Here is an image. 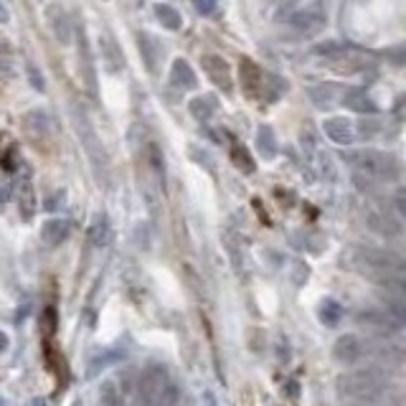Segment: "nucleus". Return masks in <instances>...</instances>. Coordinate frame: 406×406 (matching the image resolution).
Returning a JSON list of instances; mask_svg holds the SVG:
<instances>
[{
  "mask_svg": "<svg viewBox=\"0 0 406 406\" xmlns=\"http://www.w3.org/2000/svg\"><path fill=\"white\" fill-rule=\"evenodd\" d=\"M336 391L343 401L351 404H376V398H381L386 391V378L376 368L345 371L336 378Z\"/></svg>",
  "mask_w": 406,
  "mask_h": 406,
  "instance_id": "nucleus-1",
  "label": "nucleus"
},
{
  "mask_svg": "<svg viewBox=\"0 0 406 406\" xmlns=\"http://www.w3.org/2000/svg\"><path fill=\"white\" fill-rule=\"evenodd\" d=\"M140 391L145 406H178L180 404V389L171 371L160 363H153L142 371L140 376Z\"/></svg>",
  "mask_w": 406,
  "mask_h": 406,
  "instance_id": "nucleus-2",
  "label": "nucleus"
},
{
  "mask_svg": "<svg viewBox=\"0 0 406 406\" xmlns=\"http://www.w3.org/2000/svg\"><path fill=\"white\" fill-rule=\"evenodd\" d=\"M356 262H358V267L363 272H368L376 280H381V284L406 274V259L389 249L360 246V249H356Z\"/></svg>",
  "mask_w": 406,
  "mask_h": 406,
  "instance_id": "nucleus-3",
  "label": "nucleus"
},
{
  "mask_svg": "<svg viewBox=\"0 0 406 406\" xmlns=\"http://www.w3.org/2000/svg\"><path fill=\"white\" fill-rule=\"evenodd\" d=\"M345 160H348V163H351L358 173L368 175V178H381V180L396 178V163H394V157L386 155V153H376V150H358V153L345 155Z\"/></svg>",
  "mask_w": 406,
  "mask_h": 406,
  "instance_id": "nucleus-4",
  "label": "nucleus"
},
{
  "mask_svg": "<svg viewBox=\"0 0 406 406\" xmlns=\"http://www.w3.org/2000/svg\"><path fill=\"white\" fill-rule=\"evenodd\" d=\"M74 125H77V133L79 137H81V142H84L86 153H89V157L94 160V165H107V157H104V150H102V142L99 137H97V133L92 130V125H89V119H86L84 112L74 110Z\"/></svg>",
  "mask_w": 406,
  "mask_h": 406,
  "instance_id": "nucleus-5",
  "label": "nucleus"
},
{
  "mask_svg": "<svg viewBox=\"0 0 406 406\" xmlns=\"http://www.w3.org/2000/svg\"><path fill=\"white\" fill-rule=\"evenodd\" d=\"M356 322L374 330V333H381V336H391L401 328L396 318L391 315V310H363V313L356 315Z\"/></svg>",
  "mask_w": 406,
  "mask_h": 406,
  "instance_id": "nucleus-6",
  "label": "nucleus"
},
{
  "mask_svg": "<svg viewBox=\"0 0 406 406\" xmlns=\"http://www.w3.org/2000/svg\"><path fill=\"white\" fill-rule=\"evenodd\" d=\"M366 356V343L360 340L358 336H353V333H345L336 340L333 345V358L338 363H343V366H353L356 360H360Z\"/></svg>",
  "mask_w": 406,
  "mask_h": 406,
  "instance_id": "nucleus-7",
  "label": "nucleus"
},
{
  "mask_svg": "<svg viewBox=\"0 0 406 406\" xmlns=\"http://www.w3.org/2000/svg\"><path fill=\"white\" fill-rule=\"evenodd\" d=\"M201 66L203 71H206V77L211 79L213 84L219 86V89H224V92H231L234 89V79H231V69H229V64L221 59V56L216 54H206L201 59Z\"/></svg>",
  "mask_w": 406,
  "mask_h": 406,
  "instance_id": "nucleus-8",
  "label": "nucleus"
},
{
  "mask_svg": "<svg viewBox=\"0 0 406 406\" xmlns=\"http://www.w3.org/2000/svg\"><path fill=\"white\" fill-rule=\"evenodd\" d=\"M46 21H48L51 33H54V39L59 41L61 46L71 44V21H69V16H66V10H64L59 3H51L46 8Z\"/></svg>",
  "mask_w": 406,
  "mask_h": 406,
  "instance_id": "nucleus-9",
  "label": "nucleus"
},
{
  "mask_svg": "<svg viewBox=\"0 0 406 406\" xmlns=\"http://www.w3.org/2000/svg\"><path fill=\"white\" fill-rule=\"evenodd\" d=\"M366 221L368 226L383 236H398V231H401V224L386 209H381V206H371L366 211Z\"/></svg>",
  "mask_w": 406,
  "mask_h": 406,
  "instance_id": "nucleus-10",
  "label": "nucleus"
},
{
  "mask_svg": "<svg viewBox=\"0 0 406 406\" xmlns=\"http://www.w3.org/2000/svg\"><path fill=\"white\" fill-rule=\"evenodd\" d=\"M322 130L336 145H353L356 140V125L345 117H328L322 122Z\"/></svg>",
  "mask_w": 406,
  "mask_h": 406,
  "instance_id": "nucleus-11",
  "label": "nucleus"
},
{
  "mask_svg": "<svg viewBox=\"0 0 406 406\" xmlns=\"http://www.w3.org/2000/svg\"><path fill=\"white\" fill-rule=\"evenodd\" d=\"M171 84L180 92H191L198 86V79H195L193 66L186 61V59H175L171 66Z\"/></svg>",
  "mask_w": 406,
  "mask_h": 406,
  "instance_id": "nucleus-12",
  "label": "nucleus"
},
{
  "mask_svg": "<svg viewBox=\"0 0 406 406\" xmlns=\"http://www.w3.org/2000/svg\"><path fill=\"white\" fill-rule=\"evenodd\" d=\"M137 46H140V54L148 64V69L155 74L157 71V61L165 56V46L155 36H150V33H137Z\"/></svg>",
  "mask_w": 406,
  "mask_h": 406,
  "instance_id": "nucleus-13",
  "label": "nucleus"
},
{
  "mask_svg": "<svg viewBox=\"0 0 406 406\" xmlns=\"http://www.w3.org/2000/svg\"><path fill=\"white\" fill-rule=\"evenodd\" d=\"M71 234V221L69 219H51L41 226V239L46 246H59L69 239Z\"/></svg>",
  "mask_w": 406,
  "mask_h": 406,
  "instance_id": "nucleus-14",
  "label": "nucleus"
},
{
  "mask_svg": "<svg viewBox=\"0 0 406 406\" xmlns=\"http://www.w3.org/2000/svg\"><path fill=\"white\" fill-rule=\"evenodd\" d=\"M99 48H102V61H104V69L110 74H117V71L125 69V56L117 48V44L110 39V36H102L99 39Z\"/></svg>",
  "mask_w": 406,
  "mask_h": 406,
  "instance_id": "nucleus-15",
  "label": "nucleus"
},
{
  "mask_svg": "<svg viewBox=\"0 0 406 406\" xmlns=\"http://www.w3.org/2000/svg\"><path fill=\"white\" fill-rule=\"evenodd\" d=\"M343 104L348 110L358 112V115H376V112H378L376 102L371 99L363 89H348V92L343 94Z\"/></svg>",
  "mask_w": 406,
  "mask_h": 406,
  "instance_id": "nucleus-16",
  "label": "nucleus"
},
{
  "mask_svg": "<svg viewBox=\"0 0 406 406\" xmlns=\"http://www.w3.org/2000/svg\"><path fill=\"white\" fill-rule=\"evenodd\" d=\"M188 110H191V115H193L198 122H209V119L216 115V110H219V102H216L213 94H201V97H195V99L188 102Z\"/></svg>",
  "mask_w": 406,
  "mask_h": 406,
  "instance_id": "nucleus-17",
  "label": "nucleus"
},
{
  "mask_svg": "<svg viewBox=\"0 0 406 406\" xmlns=\"http://www.w3.org/2000/svg\"><path fill=\"white\" fill-rule=\"evenodd\" d=\"M242 84L251 97L259 94V89H264V74L251 59H242Z\"/></svg>",
  "mask_w": 406,
  "mask_h": 406,
  "instance_id": "nucleus-18",
  "label": "nucleus"
},
{
  "mask_svg": "<svg viewBox=\"0 0 406 406\" xmlns=\"http://www.w3.org/2000/svg\"><path fill=\"white\" fill-rule=\"evenodd\" d=\"M322 13L320 10H297L295 16L289 18V23L295 26L297 31H302V33H313V31H318L322 26Z\"/></svg>",
  "mask_w": 406,
  "mask_h": 406,
  "instance_id": "nucleus-19",
  "label": "nucleus"
},
{
  "mask_svg": "<svg viewBox=\"0 0 406 406\" xmlns=\"http://www.w3.org/2000/svg\"><path fill=\"white\" fill-rule=\"evenodd\" d=\"M89 239L97 249H104V246H110L112 244V224L107 216H97L94 224L89 226Z\"/></svg>",
  "mask_w": 406,
  "mask_h": 406,
  "instance_id": "nucleus-20",
  "label": "nucleus"
},
{
  "mask_svg": "<svg viewBox=\"0 0 406 406\" xmlns=\"http://www.w3.org/2000/svg\"><path fill=\"white\" fill-rule=\"evenodd\" d=\"M257 148L262 153L264 160H274L277 153H280V145H277V137H274V130L269 125H262L257 130Z\"/></svg>",
  "mask_w": 406,
  "mask_h": 406,
  "instance_id": "nucleus-21",
  "label": "nucleus"
},
{
  "mask_svg": "<svg viewBox=\"0 0 406 406\" xmlns=\"http://www.w3.org/2000/svg\"><path fill=\"white\" fill-rule=\"evenodd\" d=\"M18 206H21V216L26 221L33 219V211H36V198H33V188H31V180L26 175L21 180V186H18Z\"/></svg>",
  "mask_w": 406,
  "mask_h": 406,
  "instance_id": "nucleus-22",
  "label": "nucleus"
},
{
  "mask_svg": "<svg viewBox=\"0 0 406 406\" xmlns=\"http://www.w3.org/2000/svg\"><path fill=\"white\" fill-rule=\"evenodd\" d=\"M155 18L160 21V26L163 28H168V31H178L180 23H183V18H180V13L173 6H168V3H155Z\"/></svg>",
  "mask_w": 406,
  "mask_h": 406,
  "instance_id": "nucleus-23",
  "label": "nucleus"
},
{
  "mask_svg": "<svg viewBox=\"0 0 406 406\" xmlns=\"http://www.w3.org/2000/svg\"><path fill=\"white\" fill-rule=\"evenodd\" d=\"M340 318H343V304L338 302V300H322L320 302V322L322 325H338L340 322Z\"/></svg>",
  "mask_w": 406,
  "mask_h": 406,
  "instance_id": "nucleus-24",
  "label": "nucleus"
},
{
  "mask_svg": "<svg viewBox=\"0 0 406 406\" xmlns=\"http://www.w3.org/2000/svg\"><path fill=\"white\" fill-rule=\"evenodd\" d=\"M231 160H234L236 168H239L242 173H246V175H251V173L257 171V165H254V157H251L249 150L244 148V145H239V142H236L234 148H231Z\"/></svg>",
  "mask_w": 406,
  "mask_h": 406,
  "instance_id": "nucleus-25",
  "label": "nucleus"
},
{
  "mask_svg": "<svg viewBox=\"0 0 406 406\" xmlns=\"http://www.w3.org/2000/svg\"><path fill=\"white\" fill-rule=\"evenodd\" d=\"M310 99L315 102V107L325 110V107H330V104H333V99H336V86H333V84L313 86V89H310Z\"/></svg>",
  "mask_w": 406,
  "mask_h": 406,
  "instance_id": "nucleus-26",
  "label": "nucleus"
},
{
  "mask_svg": "<svg viewBox=\"0 0 406 406\" xmlns=\"http://www.w3.org/2000/svg\"><path fill=\"white\" fill-rule=\"evenodd\" d=\"M315 54L328 56V59H338V56L345 54V46L343 44H338V41H325V44H318V46H315Z\"/></svg>",
  "mask_w": 406,
  "mask_h": 406,
  "instance_id": "nucleus-27",
  "label": "nucleus"
},
{
  "mask_svg": "<svg viewBox=\"0 0 406 406\" xmlns=\"http://www.w3.org/2000/svg\"><path fill=\"white\" fill-rule=\"evenodd\" d=\"M224 244H226V249H229V257H231V262H234V267L236 269H239V272H242V244L236 242V236L231 234V231H229L226 236H224Z\"/></svg>",
  "mask_w": 406,
  "mask_h": 406,
  "instance_id": "nucleus-28",
  "label": "nucleus"
},
{
  "mask_svg": "<svg viewBox=\"0 0 406 406\" xmlns=\"http://www.w3.org/2000/svg\"><path fill=\"white\" fill-rule=\"evenodd\" d=\"M28 77H31V86H33V89H39V92H44V89H46L44 74H39V69H36L33 64H28Z\"/></svg>",
  "mask_w": 406,
  "mask_h": 406,
  "instance_id": "nucleus-29",
  "label": "nucleus"
},
{
  "mask_svg": "<svg viewBox=\"0 0 406 406\" xmlns=\"http://www.w3.org/2000/svg\"><path fill=\"white\" fill-rule=\"evenodd\" d=\"M383 287H389V289H394V292H398V295L404 297V302H406V274H404V277H396V280H391V282H383Z\"/></svg>",
  "mask_w": 406,
  "mask_h": 406,
  "instance_id": "nucleus-30",
  "label": "nucleus"
},
{
  "mask_svg": "<svg viewBox=\"0 0 406 406\" xmlns=\"http://www.w3.org/2000/svg\"><path fill=\"white\" fill-rule=\"evenodd\" d=\"M391 315L396 318L401 328H406V302H404V300H401V302H394V304H391Z\"/></svg>",
  "mask_w": 406,
  "mask_h": 406,
  "instance_id": "nucleus-31",
  "label": "nucleus"
},
{
  "mask_svg": "<svg viewBox=\"0 0 406 406\" xmlns=\"http://www.w3.org/2000/svg\"><path fill=\"white\" fill-rule=\"evenodd\" d=\"M394 206H396V213L406 221V188H401L396 195H394Z\"/></svg>",
  "mask_w": 406,
  "mask_h": 406,
  "instance_id": "nucleus-32",
  "label": "nucleus"
},
{
  "mask_svg": "<svg viewBox=\"0 0 406 406\" xmlns=\"http://www.w3.org/2000/svg\"><path fill=\"white\" fill-rule=\"evenodd\" d=\"M150 160H153V168H155L157 175H163V173H165V163H163V157H160V153H157L155 145L150 148Z\"/></svg>",
  "mask_w": 406,
  "mask_h": 406,
  "instance_id": "nucleus-33",
  "label": "nucleus"
},
{
  "mask_svg": "<svg viewBox=\"0 0 406 406\" xmlns=\"http://www.w3.org/2000/svg\"><path fill=\"white\" fill-rule=\"evenodd\" d=\"M213 8H216V0H195V10L203 16H211Z\"/></svg>",
  "mask_w": 406,
  "mask_h": 406,
  "instance_id": "nucleus-34",
  "label": "nucleus"
},
{
  "mask_svg": "<svg viewBox=\"0 0 406 406\" xmlns=\"http://www.w3.org/2000/svg\"><path fill=\"white\" fill-rule=\"evenodd\" d=\"M389 59H394V64H406V46H398L394 51H389Z\"/></svg>",
  "mask_w": 406,
  "mask_h": 406,
  "instance_id": "nucleus-35",
  "label": "nucleus"
},
{
  "mask_svg": "<svg viewBox=\"0 0 406 406\" xmlns=\"http://www.w3.org/2000/svg\"><path fill=\"white\" fill-rule=\"evenodd\" d=\"M376 122H366V119H363V122H360V137H374L376 135Z\"/></svg>",
  "mask_w": 406,
  "mask_h": 406,
  "instance_id": "nucleus-36",
  "label": "nucleus"
},
{
  "mask_svg": "<svg viewBox=\"0 0 406 406\" xmlns=\"http://www.w3.org/2000/svg\"><path fill=\"white\" fill-rule=\"evenodd\" d=\"M203 401H206V406H219V401H216V396H213L211 391L203 394Z\"/></svg>",
  "mask_w": 406,
  "mask_h": 406,
  "instance_id": "nucleus-37",
  "label": "nucleus"
},
{
  "mask_svg": "<svg viewBox=\"0 0 406 406\" xmlns=\"http://www.w3.org/2000/svg\"><path fill=\"white\" fill-rule=\"evenodd\" d=\"M28 406H46V401H44V398H33V401H31Z\"/></svg>",
  "mask_w": 406,
  "mask_h": 406,
  "instance_id": "nucleus-38",
  "label": "nucleus"
},
{
  "mask_svg": "<svg viewBox=\"0 0 406 406\" xmlns=\"http://www.w3.org/2000/svg\"><path fill=\"white\" fill-rule=\"evenodd\" d=\"M353 406H376V404H353Z\"/></svg>",
  "mask_w": 406,
  "mask_h": 406,
  "instance_id": "nucleus-39",
  "label": "nucleus"
},
{
  "mask_svg": "<svg viewBox=\"0 0 406 406\" xmlns=\"http://www.w3.org/2000/svg\"><path fill=\"white\" fill-rule=\"evenodd\" d=\"M3 406H8V404H3Z\"/></svg>",
  "mask_w": 406,
  "mask_h": 406,
  "instance_id": "nucleus-40",
  "label": "nucleus"
}]
</instances>
